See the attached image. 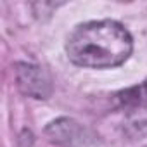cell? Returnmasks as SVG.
I'll use <instances>...</instances> for the list:
<instances>
[{
	"label": "cell",
	"instance_id": "1",
	"mask_svg": "<svg viewBox=\"0 0 147 147\" xmlns=\"http://www.w3.org/2000/svg\"><path fill=\"white\" fill-rule=\"evenodd\" d=\"M133 50L128 30L111 19L90 21L75 28L66 42L69 61L80 67L106 69L121 66Z\"/></svg>",
	"mask_w": 147,
	"mask_h": 147
},
{
	"label": "cell",
	"instance_id": "2",
	"mask_svg": "<svg viewBox=\"0 0 147 147\" xmlns=\"http://www.w3.org/2000/svg\"><path fill=\"white\" fill-rule=\"evenodd\" d=\"M45 135L52 144L62 147H88L94 142V133L71 118H59L47 125Z\"/></svg>",
	"mask_w": 147,
	"mask_h": 147
},
{
	"label": "cell",
	"instance_id": "3",
	"mask_svg": "<svg viewBox=\"0 0 147 147\" xmlns=\"http://www.w3.org/2000/svg\"><path fill=\"white\" fill-rule=\"evenodd\" d=\"M14 73L18 88L24 95L38 100H45L52 95V80L43 67L30 62H18Z\"/></svg>",
	"mask_w": 147,
	"mask_h": 147
},
{
	"label": "cell",
	"instance_id": "4",
	"mask_svg": "<svg viewBox=\"0 0 147 147\" xmlns=\"http://www.w3.org/2000/svg\"><path fill=\"white\" fill-rule=\"evenodd\" d=\"M118 100L126 109H140L147 106V82L123 90L118 94Z\"/></svg>",
	"mask_w": 147,
	"mask_h": 147
}]
</instances>
